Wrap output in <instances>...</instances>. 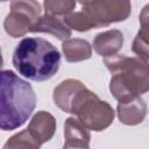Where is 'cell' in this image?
Returning <instances> with one entry per match:
<instances>
[{
  "label": "cell",
  "instance_id": "obj_1",
  "mask_svg": "<svg viewBox=\"0 0 149 149\" xmlns=\"http://www.w3.org/2000/svg\"><path fill=\"white\" fill-rule=\"evenodd\" d=\"M15 70L33 81H45L54 77L61 65L56 47L42 37H24L13 52Z\"/></svg>",
  "mask_w": 149,
  "mask_h": 149
},
{
  "label": "cell",
  "instance_id": "obj_2",
  "mask_svg": "<svg viewBox=\"0 0 149 149\" xmlns=\"http://www.w3.org/2000/svg\"><path fill=\"white\" fill-rule=\"evenodd\" d=\"M0 97V127L2 130H14L21 127L36 105V95L31 85L10 70L1 72Z\"/></svg>",
  "mask_w": 149,
  "mask_h": 149
},
{
  "label": "cell",
  "instance_id": "obj_3",
  "mask_svg": "<svg viewBox=\"0 0 149 149\" xmlns=\"http://www.w3.org/2000/svg\"><path fill=\"white\" fill-rule=\"evenodd\" d=\"M140 19L142 29L139 31L134 41L133 51L139 55H143L146 58H149V5L143 8Z\"/></svg>",
  "mask_w": 149,
  "mask_h": 149
}]
</instances>
